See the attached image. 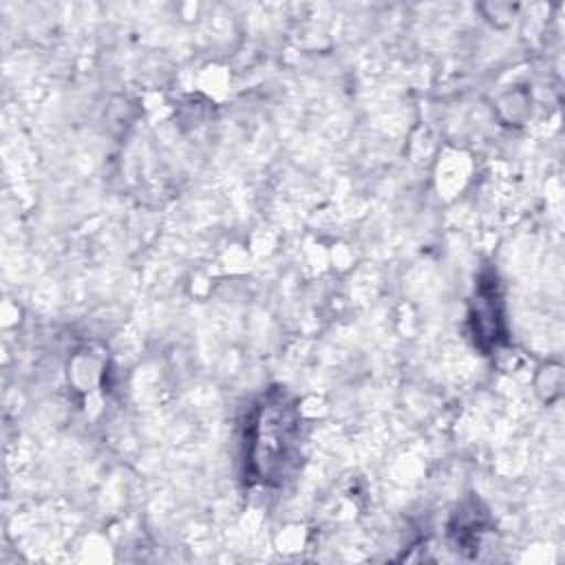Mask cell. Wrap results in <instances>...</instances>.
Here are the masks:
<instances>
[{
    "label": "cell",
    "mask_w": 565,
    "mask_h": 565,
    "mask_svg": "<svg viewBox=\"0 0 565 565\" xmlns=\"http://www.w3.org/2000/svg\"><path fill=\"white\" fill-rule=\"evenodd\" d=\"M296 433V411L282 393H271L256 406L247 426V461L256 479L265 483L282 479L294 461Z\"/></svg>",
    "instance_id": "obj_1"
}]
</instances>
